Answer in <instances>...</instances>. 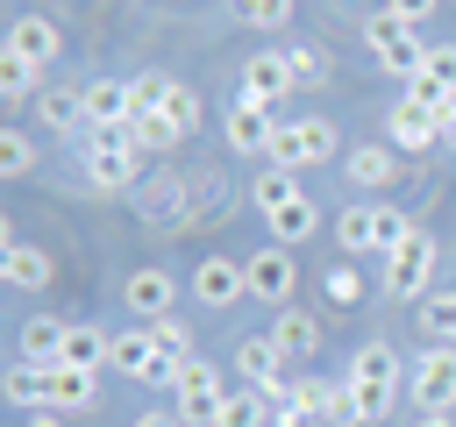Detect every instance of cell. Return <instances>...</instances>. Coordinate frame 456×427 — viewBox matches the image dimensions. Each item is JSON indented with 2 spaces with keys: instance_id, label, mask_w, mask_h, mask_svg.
Wrapping results in <instances>:
<instances>
[{
  "instance_id": "obj_1",
  "label": "cell",
  "mask_w": 456,
  "mask_h": 427,
  "mask_svg": "<svg viewBox=\"0 0 456 427\" xmlns=\"http://www.w3.org/2000/svg\"><path fill=\"white\" fill-rule=\"evenodd\" d=\"M71 149H78L93 192H135V185H142V149H135L128 128H86Z\"/></svg>"
},
{
  "instance_id": "obj_2",
  "label": "cell",
  "mask_w": 456,
  "mask_h": 427,
  "mask_svg": "<svg viewBox=\"0 0 456 427\" xmlns=\"http://www.w3.org/2000/svg\"><path fill=\"white\" fill-rule=\"evenodd\" d=\"M342 157V135H335V121L328 114H299V121H278V135H271V171H314V164H335Z\"/></svg>"
},
{
  "instance_id": "obj_3",
  "label": "cell",
  "mask_w": 456,
  "mask_h": 427,
  "mask_svg": "<svg viewBox=\"0 0 456 427\" xmlns=\"http://www.w3.org/2000/svg\"><path fill=\"white\" fill-rule=\"evenodd\" d=\"M435 263H442V242L413 228L399 249L378 256V285H385V299H413V306H420V299L435 292Z\"/></svg>"
},
{
  "instance_id": "obj_4",
  "label": "cell",
  "mask_w": 456,
  "mask_h": 427,
  "mask_svg": "<svg viewBox=\"0 0 456 427\" xmlns=\"http://www.w3.org/2000/svg\"><path fill=\"white\" fill-rule=\"evenodd\" d=\"M363 50H370V64H378V71H392V78H413V71H420V57H428L420 28H413V21H399L392 7L363 14Z\"/></svg>"
},
{
  "instance_id": "obj_5",
  "label": "cell",
  "mask_w": 456,
  "mask_h": 427,
  "mask_svg": "<svg viewBox=\"0 0 456 427\" xmlns=\"http://www.w3.org/2000/svg\"><path fill=\"white\" fill-rule=\"evenodd\" d=\"M192 192H200V185H185L178 171H150V178H142V185L128 192V206H135V214H142L150 228H192V221H200Z\"/></svg>"
},
{
  "instance_id": "obj_6",
  "label": "cell",
  "mask_w": 456,
  "mask_h": 427,
  "mask_svg": "<svg viewBox=\"0 0 456 427\" xmlns=\"http://www.w3.org/2000/svg\"><path fill=\"white\" fill-rule=\"evenodd\" d=\"M406 399H413L420 413H456V349L428 342V349L413 356V370H406Z\"/></svg>"
},
{
  "instance_id": "obj_7",
  "label": "cell",
  "mask_w": 456,
  "mask_h": 427,
  "mask_svg": "<svg viewBox=\"0 0 456 427\" xmlns=\"http://www.w3.org/2000/svg\"><path fill=\"white\" fill-rule=\"evenodd\" d=\"M235 377H242L249 391H264L271 406H278V399H292V384H299V377L285 370V349H278L271 334H249V342H235Z\"/></svg>"
},
{
  "instance_id": "obj_8",
  "label": "cell",
  "mask_w": 456,
  "mask_h": 427,
  "mask_svg": "<svg viewBox=\"0 0 456 427\" xmlns=\"http://www.w3.org/2000/svg\"><path fill=\"white\" fill-rule=\"evenodd\" d=\"M242 270H249V299H256V306H292V292H299V256H292L285 242H264L256 256H242Z\"/></svg>"
},
{
  "instance_id": "obj_9",
  "label": "cell",
  "mask_w": 456,
  "mask_h": 427,
  "mask_svg": "<svg viewBox=\"0 0 456 427\" xmlns=\"http://www.w3.org/2000/svg\"><path fill=\"white\" fill-rule=\"evenodd\" d=\"M221 399H228L221 370H214L207 356H185V370H178V420H185V427H214V420H221Z\"/></svg>"
},
{
  "instance_id": "obj_10",
  "label": "cell",
  "mask_w": 456,
  "mask_h": 427,
  "mask_svg": "<svg viewBox=\"0 0 456 427\" xmlns=\"http://www.w3.org/2000/svg\"><path fill=\"white\" fill-rule=\"evenodd\" d=\"M0 57H14V64H28V71H50V64L64 57V36H57V21H50V14H14V21H7Z\"/></svg>"
},
{
  "instance_id": "obj_11",
  "label": "cell",
  "mask_w": 456,
  "mask_h": 427,
  "mask_svg": "<svg viewBox=\"0 0 456 427\" xmlns=\"http://www.w3.org/2000/svg\"><path fill=\"white\" fill-rule=\"evenodd\" d=\"M285 93H292V64H285V50H256V57L235 64V100H249V107H278Z\"/></svg>"
},
{
  "instance_id": "obj_12",
  "label": "cell",
  "mask_w": 456,
  "mask_h": 427,
  "mask_svg": "<svg viewBox=\"0 0 456 427\" xmlns=\"http://www.w3.org/2000/svg\"><path fill=\"white\" fill-rule=\"evenodd\" d=\"M442 135H449V121H442V114H428V107H413V100H392V107H385V142H392V149L428 157Z\"/></svg>"
},
{
  "instance_id": "obj_13",
  "label": "cell",
  "mask_w": 456,
  "mask_h": 427,
  "mask_svg": "<svg viewBox=\"0 0 456 427\" xmlns=\"http://www.w3.org/2000/svg\"><path fill=\"white\" fill-rule=\"evenodd\" d=\"M121 306H128L135 320H164V313L178 306V278H171V270H157V263H142V270H128V278H121Z\"/></svg>"
},
{
  "instance_id": "obj_14",
  "label": "cell",
  "mask_w": 456,
  "mask_h": 427,
  "mask_svg": "<svg viewBox=\"0 0 456 427\" xmlns=\"http://www.w3.org/2000/svg\"><path fill=\"white\" fill-rule=\"evenodd\" d=\"M221 135H228V149H235V157H271V135H278V121H271V107L228 100V114H221Z\"/></svg>"
},
{
  "instance_id": "obj_15",
  "label": "cell",
  "mask_w": 456,
  "mask_h": 427,
  "mask_svg": "<svg viewBox=\"0 0 456 427\" xmlns=\"http://www.w3.org/2000/svg\"><path fill=\"white\" fill-rule=\"evenodd\" d=\"M0 278H7L14 292H50L57 263H50V249H36V242H14V235L0 228Z\"/></svg>"
},
{
  "instance_id": "obj_16",
  "label": "cell",
  "mask_w": 456,
  "mask_h": 427,
  "mask_svg": "<svg viewBox=\"0 0 456 427\" xmlns=\"http://www.w3.org/2000/svg\"><path fill=\"white\" fill-rule=\"evenodd\" d=\"M192 299L200 306H235V299H249V270L235 256H200L192 263Z\"/></svg>"
},
{
  "instance_id": "obj_17",
  "label": "cell",
  "mask_w": 456,
  "mask_h": 427,
  "mask_svg": "<svg viewBox=\"0 0 456 427\" xmlns=\"http://www.w3.org/2000/svg\"><path fill=\"white\" fill-rule=\"evenodd\" d=\"M78 100H86V128H128V121H135V93H128V78H86Z\"/></svg>"
},
{
  "instance_id": "obj_18",
  "label": "cell",
  "mask_w": 456,
  "mask_h": 427,
  "mask_svg": "<svg viewBox=\"0 0 456 427\" xmlns=\"http://www.w3.org/2000/svg\"><path fill=\"white\" fill-rule=\"evenodd\" d=\"M36 121L57 128L64 142H78V135H86V100H78L71 85H43V93H36Z\"/></svg>"
},
{
  "instance_id": "obj_19",
  "label": "cell",
  "mask_w": 456,
  "mask_h": 427,
  "mask_svg": "<svg viewBox=\"0 0 456 427\" xmlns=\"http://www.w3.org/2000/svg\"><path fill=\"white\" fill-rule=\"evenodd\" d=\"M349 384H385V391H399V384H406L399 349H392V342H363V349L349 356Z\"/></svg>"
},
{
  "instance_id": "obj_20",
  "label": "cell",
  "mask_w": 456,
  "mask_h": 427,
  "mask_svg": "<svg viewBox=\"0 0 456 427\" xmlns=\"http://www.w3.org/2000/svg\"><path fill=\"white\" fill-rule=\"evenodd\" d=\"M50 406H57V413H93V406H100V370L50 363Z\"/></svg>"
},
{
  "instance_id": "obj_21",
  "label": "cell",
  "mask_w": 456,
  "mask_h": 427,
  "mask_svg": "<svg viewBox=\"0 0 456 427\" xmlns=\"http://www.w3.org/2000/svg\"><path fill=\"white\" fill-rule=\"evenodd\" d=\"M342 171H349V185L378 192V185H392V171H399V149H392V142H356V149L342 157Z\"/></svg>"
},
{
  "instance_id": "obj_22",
  "label": "cell",
  "mask_w": 456,
  "mask_h": 427,
  "mask_svg": "<svg viewBox=\"0 0 456 427\" xmlns=\"http://www.w3.org/2000/svg\"><path fill=\"white\" fill-rule=\"evenodd\" d=\"M335 242H342L349 256H378V199H349V206L335 214Z\"/></svg>"
},
{
  "instance_id": "obj_23",
  "label": "cell",
  "mask_w": 456,
  "mask_h": 427,
  "mask_svg": "<svg viewBox=\"0 0 456 427\" xmlns=\"http://www.w3.org/2000/svg\"><path fill=\"white\" fill-rule=\"evenodd\" d=\"M64 327H71V320H57V313H28L21 334H14L21 363H57V356H64Z\"/></svg>"
},
{
  "instance_id": "obj_24",
  "label": "cell",
  "mask_w": 456,
  "mask_h": 427,
  "mask_svg": "<svg viewBox=\"0 0 456 427\" xmlns=\"http://www.w3.org/2000/svg\"><path fill=\"white\" fill-rule=\"evenodd\" d=\"M57 363H71V370H107V363H114V334H100L93 320H71Z\"/></svg>"
},
{
  "instance_id": "obj_25",
  "label": "cell",
  "mask_w": 456,
  "mask_h": 427,
  "mask_svg": "<svg viewBox=\"0 0 456 427\" xmlns=\"http://www.w3.org/2000/svg\"><path fill=\"white\" fill-rule=\"evenodd\" d=\"M264 228H271V242L299 249V242H314V235H321V206H314V199L299 192V199H292V206H278V214H271Z\"/></svg>"
},
{
  "instance_id": "obj_26",
  "label": "cell",
  "mask_w": 456,
  "mask_h": 427,
  "mask_svg": "<svg viewBox=\"0 0 456 427\" xmlns=\"http://www.w3.org/2000/svg\"><path fill=\"white\" fill-rule=\"evenodd\" d=\"M128 135H135V149H142V157H171V149L185 142V128H178V121L164 114V107L135 114V121H128Z\"/></svg>"
},
{
  "instance_id": "obj_27",
  "label": "cell",
  "mask_w": 456,
  "mask_h": 427,
  "mask_svg": "<svg viewBox=\"0 0 456 427\" xmlns=\"http://www.w3.org/2000/svg\"><path fill=\"white\" fill-rule=\"evenodd\" d=\"M271 342H278L285 356H314V349H321V320H314V313H299V306H278Z\"/></svg>"
},
{
  "instance_id": "obj_28",
  "label": "cell",
  "mask_w": 456,
  "mask_h": 427,
  "mask_svg": "<svg viewBox=\"0 0 456 427\" xmlns=\"http://www.w3.org/2000/svg\"><path fill=\"white\" fill-rule=\"evenodd\" d=\"M7 406L50 413V363H14V370H7Z\"/></svg>"
},
{
  "instance_id": "obj_29",
  "label": "cell",
  "mask_w": 456,
  "mask_h": 427,
  "mask_svg": "<svg viewBox=\"0 0 456 427\" xmlns=\"http://www.w3.org/2000/svg\"><path fill=\"white\" fill-rule=\"evenodd\" d=\"M413 320H420V334H428V342L456 349V285H449V292L435 285V292H428V299L413 306Z\"/></svg>"
},
{
  "instance_id": "obj_30",
  "label": "cell",
  "mask_w": 456,
  "mask_h": 427,
  "mask_svg": "<svg viewBox=\"0 0 456 427\" xmlns=\"http://www.w3.org/2000/svg\"><path fill=\"white\" fill-rule=\"evenodd\" d=\"M214 427H271V399L242 384V391H228V399H221V420H214Z\"/></svg>"
},
{
  "instance_id": "obj_31",
  "label": "cell",
  "mask_w": 456,
  "mask_h": 427,
  "mask_svg": "<svg viewBox=\"0 0 456 427\" xmlns=\"http://www.w3.org/2000/svg\"><path fill=\"white\" fill-rule=\"evenodd\" d=\"M299 199V185H292V171H264V178H249V206L271 221L278 206H292Z\"/></svg>"
},
{
  "instance_id": "obj_32",
  "label": "cell",
  "mask_w": 456,
  "mask_h": 427,
  "mask_svg": "<svg viewBox=\"0 0 456 427\" xmlns=\"http://www.w3.org/2000/svg\"><path fill=\"white\" fill-rule=\"evenodd\" d=\"M36 78H43V71H28V64L0 57V100H7V107H36V93H43Z\"/></svg>"
},
{
  "instance_id": "obj_33",
  "label": "cell",
  "mask_w": 456,
  "mask_h": 427,
  "mask_svg": "<svg viewBox=\"0 0 456 427\" xmlns=\"http://www.w3.org/2000/svg\"><path fill=\"white\" fill-rule=\"evenodd\" d=\"M157 107H164V114H171V121H178L185 135L200 128V93H192L185 78H171V71H164V100H157Z\"/></svg>"
},
{
  "instance_id": "obj_34",
  "label": "cell",
  "mask_w": 456,
  "mask_h": 427,
  "mask_svg": "<svg viewBox=\"0 0 456 427\" xmlns=\"http://www.w3.org/2000/svg\"><path fill=\"white\" fill-rule=\"evenodd\" d=\"M0 171L7 178H28L36 171V135L28 128H0Z\"/></svg>"
},
{
  "instance_id": "obj_35",
  "label": "cell",
  "mask_w": 456,
  "mask_h": 427,
  "mask_svg": "<svg viewBox=\"0 0 456 427\" xmlns=\"http://www.w3.org/2000/svg\"><path fill=\"white\" fill-rule=\"evenodd\" d=\"M285 64H292V85H328V57L314 43H285Z\"/></svg>"
},
{
  "instance_id": "obj_36",
  "label": "cell",
  "mask_w": 456,
  "mask_h": 427,
  "mask_svg": "<svg viewBox=\"0 0 456 427\" xmlns=\"http://www.w3.org/2000/svg\"><path fill=\"white\" fill-rule=\"evenodd\" d=\"M321 292H328V306H363V278H356V263H328Z\"/></svg>"
},
{
  "instance_id": "obj_37",
  "label": "cell",
  "mask_w": 456,
  "mask_h": 427,
  "mask_svg": "<svg viewBox=\"0 0 456 427\" xmlns=\"http://www.w3.org/2000/svg\"><path fill=\"white\" fill-rule=\"evenodd\" d=\"M150 334H157V349H164L171 363H185V356H192V327H185L178 313H164V320H150Z\"/></svg>"
},
{
  "instance_id": "obj_38",
  "label": "cell",
  "mask_w": 456,
  "mask_h": 427,
  "mask_svg": "<svg viewBox=\"0 0 456 427\" xmlns=\"http://www.w3.org/2000/svg\"><path fill=\"white\" fill-rule=\"evenodd\" d=\"M235 21H249V28H285V21H292V0H235Z\"/></svg>"
},
{
  "instance_id": "obj_39",
  "label": "cell",
  "mask_w": 456,
  "mask_h": 427,
  "mask_svg": "<svg viewBox=\"0 0 456 427\" xmlns=\"http://www.w3.org/2000/svg\"><path fill=\"white\" fill-rule=\"evenodd\" d=\"M292 399L306 406V420H328V406H335V384H328V377H299V384H292Z\"/></svg>"
},
{
  "instance_id": "obj_40",
  "label": "cell",
  "mask_w": 456,
  "mask_h": 427,
  "mask_svg": "<svg viewBox=\"0 0 456 427\" xmlns=\"http://www.w3.org/2000/svg\"><path fill=\"white\" fill-rule=\"evenodd\" d=\"M406 235H413V221H406L399 206H385V199H378V256H385V249H399Z\"/></svg>"
},
{
  "instance_id": "obj_41",
  "label": "cell",
  "mask_w": 456,
  "mask_h": 427,
  "mask_svg": "<svg viewBox=\"0 0 456 427\" xmlns=\"http://www.w3.org/2000/svg\"><path fill=\"white\" fill-rule=\"evenodd\" d=\"M271 427H306V406H299V399H278V406H271Z\"/></svg>"
},
{
  "instance_id": "obj_42",
  "label": "cell",
  "mask_w": 456,
  "mask_h": 427,
  "mask_svg": "<svg viewBox=\"0 0 456 427\" xmlns=\"http://www.w3.org/2000/svg\"><path fill=\"white\" fill-rule=\"evenodd\" d=\"M385 7H392V14H399V21H413V28H420V21H428V14H435V0H385Z\"/></svg>"
},
{
  "instance_id": "obj_43",
  "label": "cell",
  "mask_w": 456,
  "mask_h": 427,
  "mask_svg": "<svg viewBox=\"0 0 456 427\" xmlns=\"http://www.w3.org/2000/svg\"><path fill=\"white\" fill-rule=\"evenodd\" d=\"M128 427H185V420H178V406H150V413H135Z\"/></svg>"
},
{
  "instance_id": "obj_44",
  "label": "cell",
  "mask_w": 456,
  "mask_h": 427,
  "mask_svg": "<svg viewBox=\"0 0 456 427\" xmlns=\"http://www.w3.org/2000/svg\"><path fill=\"white\" fill-rule=\"evenodd\" d=\"M413 427H456V413H420Z\"/></svg>"
},
{
  "instance_id": "obj_45",
  "label": "cell",
  "mask_w": 456,
  "mask_h": 427,
  "mask_svg": "<svg viewBox=\"0 0 456 427\" xmlns=\"http://www.w3.org/2000/svg\"><path fill=\"white\" fill-rule=\"evenodd\" d=\"M28 427H64V420H57V406H50V413H28Z\"/></svg>"
}]
</instances>
